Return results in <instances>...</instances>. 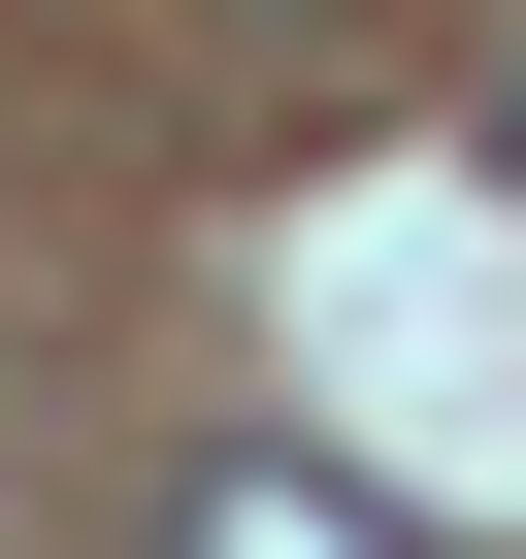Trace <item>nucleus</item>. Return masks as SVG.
Returning a JSON list of instances; mask_svg holds the SVG:
<instances>
[{
    "label": "nucleus",
    "mask_w": 526,
    "mask_h": 559,
    "mask_svg": "<svg viewBox=\"0 0 526 559\" xmlns=\"http://www.w3.org/2000/svg\"><path fill=\"white\" fill-rule=\"evenodd\" d=\"M165 559H428V526H395V493H362V461H297V428H230V461H198V526H165Z\"/></svg>",
    "instance_id": "obj_1"
},
{
    "label": "nucleus",
    "mask_w": 526,
    "mask_h": 559,
    "mask_svg": "<svg viewBox=\"0 0 526 559\" xmlns=\"http://www.w3.org/2000/svg\"><path fill=\"white\" fill-rule=\"evenodd\" d=\"M493 165H526V34H493Z\"/></svg>",
    "instance_id": "obj_2"
}]
</instances>
